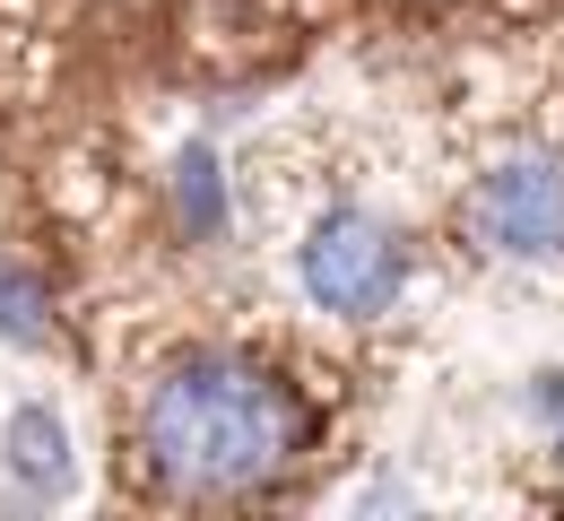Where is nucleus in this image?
I'll return each instance as SVG.
<instances>
[{"label":"nucleus","mask_w":564,"mask_h":521,"mask_svg":"<svg viewBox=\"0 0 564 521\" xmlns=\"http://www.w3.org/2000/svg\"><path fill=\"white\" fill-rule=\"evenodd\" d=\"M9 469H26L35 487H62L70 444H62V417H53V409H18V417H9Z\"/></svg>","instance_id":"4"},{"label":"nucleus","mask_w":564,"mask_h":521,"mask_svg":"<svg viewBox=\"0 0 564 521\" xmlns=\"http://www.w3.org/2000/svg\"><path fill=\"white\" fill-rule=\"evenodd\" d=\"M313 444V409L295 382L235 348H192L148 382L140 400V452L148 478L183 504H252L279 496Z\"/></svg>","instance_id":"1"},{"label":"nucleus","mask_w":564,"mask_h":521,"mask_svg":"<svg viewBox=\"0 0 564 521\" xmlns=\"http://www.w3.org/2000/svg\"><path fill=\"white\" fill-rule=\"evenodd\" d=\"M44 330H53V322H44V279L0 252V339H26V348H35Z\"/></svg>","instance_id":"5"},{"label":"nucleus","mask_w":564,"mask_h":521,"mask_svg":"<svg viewBox=\"0 0 564 521\" xmlns=\"http://www.w3.org/2000/svg\"><path fill=\"white\" fill-rule=\"evenodd\" d=\"M460 235L487 261H564V156L503 149L460 192Z\"/></svg>","instance_id":"3"},{"label":"nucleus","mask_w":564,"mask_h":521,"mask_svg":"<svg viewBox=\"0 0 564 521\" xmlns=\"http://www.w3.org/2000/svg\"><path fill=\"white\" fill-rule=\"evenodd\" d=\"M530 409H539V426L564 444V366L556 373H539V391H530Z\"/></svg>","instance_id":"6"},{"label":"nucleus","mask_w":564,"mask_h":521,"mask_svg":"<svg viewBox=\"0 0 564 521\" xmlns=\"http://www.w3.org/2000/svg\"><path fill=\"white\" fill-rule=\"evenodd\" d=\"M409 235L382 218V209H330V218L304 226V243H295V279H304V296L322 304V313H339V322H373V313H391V304L409 296Z\"/></svg>","instance_id":"2"}]
</instances>
